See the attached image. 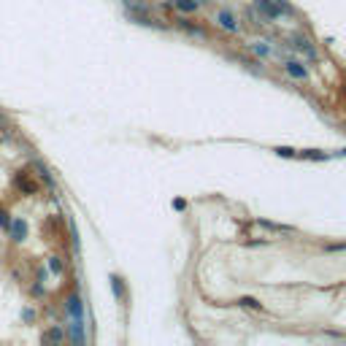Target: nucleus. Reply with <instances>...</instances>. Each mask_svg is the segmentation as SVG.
I'll list each match as a JSON object with an SVG mask.
<instances>
[{
  "instance_id": "f257e3e1",
  "label": "nucleus",
  "mask_w": 346,
  "mask_h": 346,
  "mask_svg": "<svg viewBox=\"0 0 346 346\" xmlns=\"http://www.w3.org/2000/svg\"><path fill=\"white\" fill-rule=\"evenodd\" d=\"M254 6L260 11L265 14L268 19H276V17H281V14H289L292 9L284 3V0H254Z\"/></svg>"
},
{
  "instance_id": "f03ea898",
  "label": "nucleus",
  "mask_w": 346,
  "mask_h": 346,
  "mask_svg": "<svg viewBox=\"0 0 346 346\" xmlns=\"http://www.w3.org/2000/svg\"><path fill=\"white\" fill-rule=\"evenodd\" d=\"M217 22H219V27H225L227 33H235V30H238V22H235V17L230 11H219L217 14Z\"/></svg>"
},
{
  "instance_id": "423d86ee",
  "label": "nucleus",
  "mask_w": 346,
  "mask_h": 346,
  "mask_svg": "<svg viewBox=\"0 0 346 346\" xmlns=\"http://www.w3.org/2000/svg\"><path fill=\"white\" fill-rule=\"evenodd\" d=\"M176 6H179V11L190 14V11L198 9V0H176Z\"/></svg>"
},
{
  "instance_id": "39448f33",
  "label": "nucleus",
  "mask_w": 346,
  "mask_h": 346,
  "mask_svg": "<svg viewBox=\"0 0 346 346\" xmlns=\"http://www.w3.org/2000/svg\"><path fill=\"white\" fill-rule=\"evenodd\" d=\"M17 184H19L25 192H30V195H33V192H38V184H35V182H30L27 176H17Z\"/></svg>"
},
{
  "instance_id": "9d476101",
  "label": "nucleus",
  "mask_w": 346,
  "mask_h": 346,
  "mask_svg": "<svg viewBox=\"0 0 346 346\" xmlns=\"http://www.w3.org/2000/svg\"><path fill=\"white\" fill-rule=\"evenodd\" d=\"M276 154H279V157H295V149H287V146H279V149H276Z\"/></svg>"
},
{
  "instance_id": "f8f14e48",
  "label": "nucleus",
  "mask_w": 346,
  "mask_h": 346,
  "mask_svg": "<svg viewBox=\"0 0 346 346\" xmlns=\"http://www.w3.org/2000/svg\"><path fill=\"white\" fill-rule=\"evenodd\" d=\"M241 303H243V306H249V309H260V303L254 300V297H243Z\"/></svg>"
},
{
  "instance_id": "6e6552de",
  "label": "nucleus",
  "mask_w": 346,
  "mask_h": 346,
  "mask_svg": "<svg viewBox=\"0 0 346 346\" xmlns=\"http://www.w3.org/2000/svg\"><path fill=\"white\" fill-rule=\"evenodd\" d=\"M68 311L73 314V317H81V300H78L76 295H73V297H70V300H68Z\"/></svg>"
},
{
  "instance_id": "1a4fd4ad",
  "label": "nucleus",
  "mask_w": 346,
  "mask_h": 346,
  "mask_svg": "<svg viewBox=\"0 0 346 346\" xmlns=\"http://www.w3.org/2000/svg\"><path fill=\"white\" fill-rule=\"evenodd\" d=\"M111 284H114V295L122 297V279L119 276H111Z\"/></svg>"
},
{
  "instance_id": "9b49d317",
  "label": "nucleus",
  "mask_w": 346,
  "mask_h": 346,
  "mask_svg": "<svg viewBox=\"0 0 346 346\" xmlns=\"http://www.w3.org/2000/svg\"><path fill=\"white\" fill-rule=\"evenodd\" d=\"M0 227H11V219H9L6 211H0Z\"/></svg>"
},
{
  "instance_id": "ddd939ff",
  "label": "nucleus",
  "mask_w": 346,
  "mask_h": 346,
  "mask_svg": "<svg viewBox=\"0 0 346 346\" xmlns=\"http://www.w3.org/2000/svg\"><path fill=\"white\" fill-rule=\"evenodd\" d=\"M49 265H52V271H54V273H60V271H62V263H60L57 257H52V263H49Z\"/></svg>"
},
{
  "instance_id": "20e7f679",
  "label": "nucleus",
  "mask_w": 346,
  "mask_h": 346,
  "mask_svg": "<svg viewBox=\"0 0 346 346\" xmlns=\"http://www.w3.org/2000/svg\"><path fill=\"white\" fill-rule=\"evenodd\" d=\"M287 73L295 78H309V70L300 68V62H287Z\"/></svg>"
},
{
  "instance_id": "0eeeda50",
  "label": "nucleus",
  "mask_w": 346,
  "mask_h": 346,
  "mask_svg": "<svg viewBox=\"0 0 346 346\" xmlns=\"http://www.w3.org/2000/svg\"><path fill=\"white\" fill-rule=\"evenodd\" d=\"M295 46H297L300 52H306L309 57H317V52H314L311 46H309V41H306V38H295Z\"/></svg>"
},
{
  "instance_id": "4468645a",
  "label": "nucleus",
  "mask_w": 346,
  "mask_h": 346,
  "mask_svg": "<svg viewBox=\"0 0 346 346\" xmlns=\"http://www.w3.org/2000/svg\"><path fill=\"white\" fill-rule=\"evenodd\" d=\"M60 338H62V333H60V330H52V333L46 335V341H60Z\"/></svg>"
},
{
  "instance_id": "7ed1b4c3",
  "label": "nucleus",
  "mask_w": 346,
  "mask_h": 346,
  "mask_svg": "<svg viewBox=\"0 0 346 346\" xmlns=\"http://www.w3.org/2000/svg\"><path fill=\"white\" fill-rule=\"evenodd\" d=\"M9 230H11V238H14V241H25V235H27V225L22 222V219H17V222H11Z\"/></svg>"
}]
</instances>
